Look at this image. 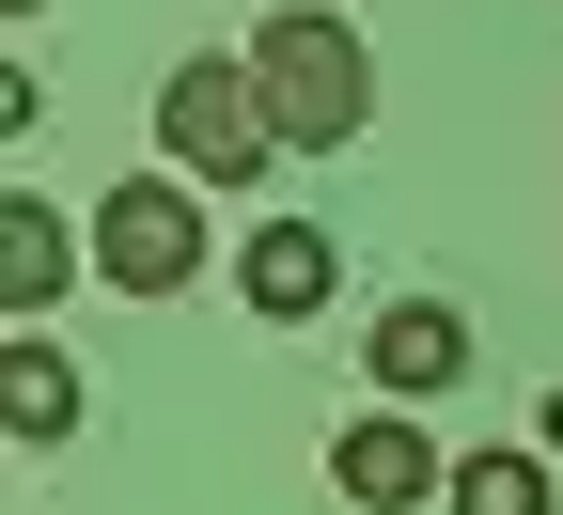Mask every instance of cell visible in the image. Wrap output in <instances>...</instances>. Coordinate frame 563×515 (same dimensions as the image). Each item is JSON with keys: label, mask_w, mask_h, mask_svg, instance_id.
Wrapping results in <instances>:
<instances>
[{"label": "cell", "mask_w": 563, "mask_h": 515, "mask_svg": "<svg viewBox=\"0 0 563 515\" xmlns=\"http://www.w3.org/2000/svg\"><path fill=\"white\" fill-rule=\"evenodd\" d=\"M95 281H110V298H188V281H203L188 172H125V188L95 203Z\"/></svg>", "instance_id": "cell-3"}, {"label": "cell", "mask_w": 563, "mask_h": 515, "mask_svg": "<svg viewBox=\"0 0 563 515\" xmlns=\"http://www.w3.org/2000/svg\"><path fill=\"white\" fill-rule=\"evenodd\" d=\"M157 141H173V172H188V188H251V172L282 157L251 47H188L173 79H157Z\"/></svg>", "instance_id": "cell-2"}, {"label": "cell", "mask_w": 563, "mask_h": 515, "mask_svg": "<svg viewBox=\"0 0 563 515\" xmlns=\"http://www.w3.org/2000/svg\"><path fill=\"white\" fill-rule=\"evenodd\" d=\"M0 406H16V437H79V359L16 344V359H0Z\"/></svg>", "instance_id": "cell-8"}, {"label": "cell", "mask_w": 563, "mask_h": 515, "mask_svg": "<svg viewBox=\"0 0 563 515\" xmlns=\"http://www.w3.org/2000/svg\"><path fill=\"white\" fill-rule=\"evenodd\" d=\"M329 484L361 500V515H422V500H454V454H439L407 406H361V422L329 437Z\"/></svg>", "instance_id": "cell-4"}, {"label": "cell", "mask_w": 563, "mask_h": 515, "mask_svg": "<svg viewBox=\"0 0 563 515\" xmlns=\"http://www.w3.org/2000/svg\"><path fill=\"white\" fill-rule=\"evenodd\" d=\"M548 454H563V391H548Z\"/></svg>", "instance_id": "cell-10"}, {"label": "cell", "mask_w": 563, "mask_h": 515, "mask_svg": "<svg viewBox=\"0 0 563 515\" xmlns=\"http://www.w3.org/2000/svg\"><path fill=\"white\" fill-rule=\"evenodd\" d=\"M454 515H548V454H454Z\"/></svg>", "instance_id": "cell-9"}, {"label": "cell", "mask_w": 563, "mask_h": 515, "mask_svg": "<svg viewBox=\"0 0 563 515\" xmlns=\"http://www.w3.org/2000/svg\"><path fill=\"white\" fill-rule=\"evenodd\" d=\"M63 266H95V250L63 235L47 203H0V298H16V313H47V298H63Z\"/></svg>", "instance_id": "cell-7"}, {"label": "cell", "mask_w": 563, "mask_h": 515, "mask_svg": "<svg viewBox=\"0 0 563 515\" xmlns=\"http://www.w3.org/2000/svg\"><path fill=\"white\" fill-rule=\"evenodd\" d=\"M251 79H266L282 157H344V141L376 125V47L344 32L329 0H282V16H251Z\"/></svg>", "instance_id": "cell-1"}, {"label": "cell", "mask_w": 563, "mask_h": 515, "mask_svg": "<svg viewBox=\"0 0 563 515\" xmlns=\"http://www.w3.org/2000/svg\"><path fill=\"white\" fill-rule=\"evenodd\" d=\"M0 16H47V0H0Z\"/></svg>", "instance_id": "cell-11"}, {"label": "cell", "mask_w": 563, "mask_h": 515, "mask_svg": "<svg viewBox=\"0 0 563 515\" xmlns=\"http://www.w3.org/2000/svg\"><path fill=\"white\" fill-rule=\"evenodd\" d=\"M361 376H376V406H439V391L470 376V313H454V298H391L376 344H361Z\"/></svg>", "instance_id": "cell-5"}, {"label": "cell", "mask_w": 563, "mask_h": 515, "mask_svg": "<svg viewBox=\"0 0 563 515\" xmlns=\"http://www.w3.org/2000/svg\"><path fill=\"white\" fill-rule=\"evenodd\" d=\"M329 281H344V250L313 235V219H266V235L235 250V298H251L266 328H313V313H329Z\"/></svg>", "instance_id": "cell-6"}]
</instances>
